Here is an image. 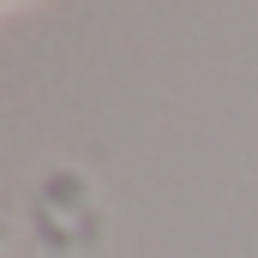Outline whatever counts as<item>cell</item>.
<instances>
[]
</instances>
